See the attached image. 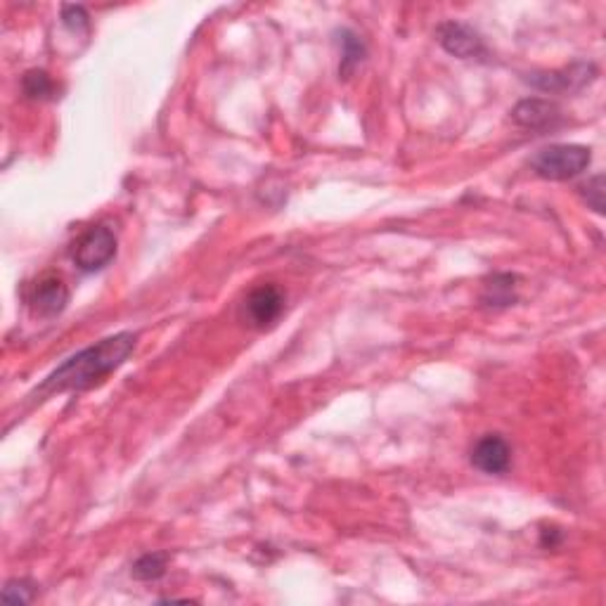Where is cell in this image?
Listing matches in <instances>:
<instances>
[{
    "label": "cell",
    "instance_id": "1",
    "mask_svg": "<svg viewBox=\"0 0 606 606\" xmlns=\"http://www.w3.org/2000/svg\"><path fill=\"white\" fill-rule=\"evenodd\" d=\"M133 332H119L114 337L98 341L95 346L83 348L76 356L67 358L57 367L53 375L41 384V393H62V391H83L98 384L102 377L114 372L116 367L126 363L135 348Z\"/></svg>",
    "mask_w": 606,
    "mask_h": 606
},
{
    "label": "cell",
    "instance_id": "2",
    "mask_svg": "<svg viewBox=\"0 0 606 606\" xmlns=\"http://www.w3.org/2000/svg\"><path fill=\"white\" fill-rule=\"evenodd\" d=\"M592 154L583 145H550L531 159V169L545 180L576 178L590 166Z\"/></svg>",
    "mask_w": 606,
    "mask_h": 606
},
{
    "label": "cell",
    "instance_id": "3",
    "mask_svg": "<svg viewBox=\"0 0 606 606\" xmlns=\"http://www.w3.org/2000/svg\"><path fill=\"white\" fill-rule=\"evenodd\" d=\"M116 256V235L107 225H93L74 242L72 259L83 273L102 270Z\"/></svg>",
    "mask_w": 606,
    "mask_h": 606
},
{
    "label": "cell",
    "instance_id": "4",
    "mask_svg": "<svg viewBox=\"0 0 606 606\" xmlns=\"http://www.w3.org/2000/svg\"><path fill=\"white\" fill-rule=\"evenodd\" d=\"M282 308H285V294L280 292L275 285H261L251 289L244 299V318L251 327H263L273 325L280 318Z\"/></svg>",
    "mask_w": 606,
    "mask_h": 606
},
{
    "label": "cell",
    "instance_id": "5",
    "mask_svg": "<svg viewBox=\"0 0 606 606\" xmlns=\"http://www.w3.org/2000/svg\"><path fill=\"white\" fill-rule=\"evenodd\" d=\"M69 303V287L64 285L62 277L45 275L31 287L29 306L38 318H55Z\"/></svg>",
    "mask_w": 606,
    "mask_h": 606
},
{
    "label": "cell",
    "instance_id": "6",
    "mask_svg": "<svg viewBox=\"0 0 606 606\" xmlns=\"http://www.w3.org/2000/svg\"><path fill=\"white\" fill-rule=\"evenodd\" d=\"M597 69L590 62H573L571 67L559 69V72H545V74H531L528 83L535 88L545 90V93H564V90H578L585 83L595 79Z\"/></svg>",
    "mask_w": 606,
    "mask_h": 606
},
{
    "label": "cell",
    "instance_id": "7",
    "mask_svg": "<svg viewBox=\"0 0 606 606\" xmlns=\"http://www.w3.org/2000/svg\"><path fill=\"white\" fill-rule=\"evenodd\" d=\"M436 38L446 53L460 57V60H472V57L483 55L481 36L462 22H443L436 31Z\"/></svg>",
    "mask_w": 606,
    "mask_h": 606
},
{
    "label": "cell",
    "instance_id": "8",
    "mask_svg": "<svg viewBox=\"0 0 606 606\" xmlns=\"http://www.w3.org/2000/svg\"><path fill=\"white\" fill-rule=\"evenodd\" d=\"M509 460H512V448L498 434L483 436L472 450V464L483 474L507 472Z\"/></svg>",
    "mask_w": 606,
    "mask_h": 606
},
{
    "label": "cell",
    "instance_id": "9",
    "mask_svg": "<svg viewBox=\"0 0 606 606\" xmlns=\"http://www.w3.org/2000/svg\"><path fill=\"white\" fill-rule=\"evenodd\" d=\"M512 119L517 121L519 126L531 128V131H543V128H552L562 121V109L550 100L528 98L521 100L519 105L514 107Z\"/></svg>",
    "mask_w": 606,
    "mask_h": 606
},
{
    "label": "cell",
    "instance_id": "10",
    "mask_svg": "<svg viewBox=\"0 0 606 606\" xmlns=\"http://www.w3.org/2000/svg\"><path fill=\"white\" fill-rule=\"evenodd\" d=\"M517 277L514 275H495L491 280L483 285V294L481 301L486 303V306H509L514 299H517Z\"/></svg>",
    "mask_w": 606,
    "mask_h": 606
},
{
    "label": "cell",
    "instance_id": "11",
    "mask_svg": "<svg viewBox=\"0 0 606 606\" xmlns=\"http://www.w3.org/2000/svg\"><path fill=\"white\" fill-rule=\"evenodd\" d=\"M341 64H339V74L348 79L356 69L360 67V62L365 60V43L353 34V31H341Z\"/></svg>",
    "mask_w": 606,
    "mask_h": 606
},
{
    "label": "cell",
    "instance_id": "12",
    "mask_svg": "<svg viewBox=\"0 0 606 606\" xmlns=\"http://www.w3.org/2000/svg\"><path fill=\"white\" fill-rule=\"evenodd\" d=\"M22 90L31 100H48L55 93V81L43 69H31V72L24 74Z\"/></svg>",
    "mask_w": 606,
    "mask_h": 606
},
{
    "label": "cell",
    "instance_id": "13",
    "mask_svg": "<svg viewBox=\"0 0 606 606\" xmlns=\"http://www.w3.org/2000/svg\"><path fill=\"white\" fill-rule=\"evenodd\" d=\"M166 564H169V554H143V557L133 564V576L138 580H157L166 573Z\"/></svg>",
    "mask_w": 606,
    "mask_h": 606
},
{
    "label": "cell",
    "instance_id": "14",
    "mask_svg": "<svg viewBox=\"0 0 606 606\" xmlns=\"http://www.w3.org/2000/svg\"><path fill=\"white\" fill-rule=\"evenodd\" d=\"M34 599V585L29 580H10L3 588V602L29 604Z\"/></svg>",
    "mask_w": 606,
    "mask_h": 606
},
{
    "label": "cell",
    "instance_id": "15",
    "mask_svg": "<svg viewBox=\"0 0 606 606\" xmlns=\"http://www.w3.org/2000/svg\"><path fill=\"white\" fill-rule=\"evenodd\" d=\"M580 192H583L585 202H588L590 209H595L597 214H604V176L602 173L595 178H590L588 183L580 188Z\"/></svg>",
    "mask_w": 606,
    "mask_h": 606
},
{
    "label": "cell",
    "instance_id": "16",
    "mask_svg": "<svg viewBox=\"0 0 606 606\" xmlns=\"http://www.w3.org/2000/svg\"><path fill=\"white\" fill-rule=\"evenodd\" d=\"M62 22L64 27L69 31H74V34H79V31H88V12L83 5H64L62 8Z\"/></svg>",
    "mask_w": 606,
    "mask_h": 606
}]
</instances>
